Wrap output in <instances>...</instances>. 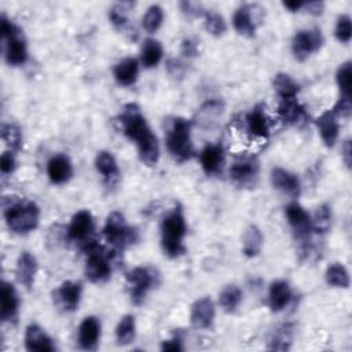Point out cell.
<instances>
[{
	"instance_id": "cell-50",
	"label": "cell",
	"mask_w": 352,
	"mask_h": 352,
	"mask_svg": "<svg viewBox=\"0 0 352 352\" xmlns=\"http://www.w3.org/2000/svg\"><path fill=\"white\" fill-rule=\"evenodd\" d=\"M342 153V161L346 165V168H351V160H352V147H351V140H345L341 148Z\"/></svg>"
},
{
	"instance_id": "cell-34",
	"label": "cell",
	"mask_w": 352,
	"mask_h": 352,
	"mask_svg": "<svg viewBox=\"0 0 352 352\" xmlns=\"http://www.w3.org/2000/svg\"><path fill=\"white\" fill-rule=\"evenodd\" d=\"M274 89L280 99L297 98L300 92L298 82L286 73H278L274 77Z\"/></svg>"
},
{
	"instance_id": "cell-16",
	"label": "cell",
	"mask_w": 352,
	"mask_h": 352,
	"mask_svg": "<svg viewBox=\"0 0 352 352\" xmlns=\"http://www.w3.org/2000/svg\"><path fill=\"white\" fill-rule=\"evenodd\" d=\"M100 320L96 316H85L81 320L77 331V341L80 348L85 351L96 349L100 338Z\"/></svg>"
},
{
	"instance_id": "cell-37",
	"label": "cell",
	"mask_w": 352,
	"mask_h": 352,
	"mask_svg": "<svg viewBox=\"0 0 352 352\" xmlns=\"http://www.w3.org/2000/svg\"><path fill=\"white\" fill-rule=\"evenodd\" d=\"M311 223L312 231L318 234H326L331 227V208L326 204L319 205L311 217Z\"/></svg>"
},
{
	"instance_id": "cell-3",
	"label": "cell",
	"mask_w": 352,
	"mask_h": 352,
	"mask_svg": "<svg viewBox=\"0 0 352 352\" xmlns=\"http://www.w3.org/2000/svg\"><path fill=\"white\" fill-rule=\"evenodd\" d=\"M161 248L169 258H177L186 252L184 236L187 232L186 217L179 205L172 208L161 221Z\"/></svg>"
},
{
	"instance_id": "cell-51",
	"label": "cell",
	"mask_w": 352,
	"mask_h": 352,
	"mask_svg": "<svg viewBox=\"0 0 352 352\" xmlns=\"http://www.w3.org/2000/svg\"><path fill=\"white\" fill-rule=\"evenodd\" d=\"M283 7L287 8L290 12H297L301 8H304V1H300V0L298 1L297 0H294V1H285Z\"/></svg>"
},
{
	"instance_id": "cell-20",
	"label": "cell",
	"mask_w": 352,
	"mask_h": 352,
	"mask_svg": "<svg viewBox=\"0 0 352 352\" xmlns=\"http://www.w3.org/2000/svg\"><path fill=\"white\" fill-rule=\"evenodd\" d=\"M0 300H1V319L6 323H12L18 318L19 312V297L16 289L11 282L3 280L0 289Z\"/></svg>"
},
{
	"instance_id": "cell-18",
	"label": "cell",
	"mask_w": 352,
	"mask_h": 352,
	"mask_svg": "<svg viewBox=\"0 0 352 352\" xmlns=\"http://www.w3.org/2000/svg\"><path fill=\"white\" fill-rule=\"evenodd\" d=\"M47 176L52 184H65L73 176V165L67 155L55 154L47 162Z\"/></svg>"
},
{
	"instance_id": "cell-39",
	"label": "cell",
	"mask_w": 352,
	"mask_h": 352,
	"mask_svg": "<svg viewBox=\"0 0 352 352\" xmlns=\"http://www.w3.org/2000/svg\"><path fill=\"white\" fill-rule=\"evenodd\" d=\"M1 139L12 153H18L22 147V132L15 124H3Z\"/></svg>"
},
{
	"instance_id": "cell-14",
	"label": "cell",
	"mask_w": 352,
	"mask_h": 352,
	"mask_svg": "<svg viewBox=\"0 0 352 352\" xmlns=\"http://www.w3.org/2000/svg\"><path fill=\"white\" fill-rule=\"evenodd\" d=\"M271 184L278 191L283 192L290 198H298L301 194V183L297 175L283 169V168H272L271 170Z\"/></svg>"
},
{
	"instance_id": "cell-33",
	"label": "cell",
	"mask_w": 352,
	"mask_h": 352,
	"mask_svg": "<svg viewBox=\"0 0 352 352\" xmlns=\"http://www.w3.org/2000/svg\"><path fill=\"white\" fill-rule=\"evenodd\" d=\"M242 301V290L236 285H226L219 293V305L227 314H234Z\"/></svg>"
},
{
	"instance_id": "cell-25",
	"label": "cell",
	"mask_w": 352,
	"mask_h": 352,
	"mask_svg": "<svg viewBox=\"0 0 352 352\" xmlns=\"http://www.w3.org/2000/svg\"><path fill=\"white\" fill-rule=\"evenodd\" d=\"M254 6L242 4L238 7L232 15V26L235 32L245 37H253L256 33V21H254Z\"/></svg>"
},
{
	"instance_id": "cell-27",
	"label": "cell",
	"mask_w": 352,
	"mask_h": 352,
	"mask_svg": "<svg viewBox=\"0 0 352 352\" xmlns=\"http://www.w3.org/2000/svg\"><path fill=\"white\" fill-rule=\"evenodd\" d=\"M113 76L118 85H133L139 76V62L135 58H125L120 60L113 67Z\"/></svg>"
},
{
	"instance_id": "cell-11",
	"label": "cell",
	"mask_w": 352,
	"mask_h": 352,
	"mask_svg": "<svg viewBox=\"0 0 352 352\" xmlns=\"http://www.w3.org/2000/svg\"><path fill=\"white\" fill-rule=\"evenodd\" d=\"M285 216L296 241H298L301 245H305L309 241L312 232L309 213L298 202H290L285 208Z\"/></svg>"
},
{
	"instance_id": "cell-6",
	"label": "cell",
	"mask_w": 352,
	"mask_h": 352,
	"mask_svg": "<svg viewBox=\"0 0 352 352\" xmlns=\"http://www.w3.org/2000/svg\"><path fill=\"white\" fill-rule=\"evenodd\" d=\"M166 148L169 154L177 161H188L194 155V147L191 140V121L176 117L173 118L165 139Z\"/></svg>"
},
{
	"instance_id": "cell-45",
	"label": "cell",
	"mask_w": 352,
	"mask_h": 352,
	"mask_svg": "<svg viewBox=\"0 0 352 352\" xmlns=\"http://www.w3.org/2000/svg\"><path fill=\"white\" fill-rule=\"evenodd\" d=\"M16 168V160L15 154L12 151H4L0 157V170L3 175H10Z\"/></svg>"
},
{
	"instance_id": "cell-21",
	"label": "cell",
	"mask_w": 352,
	"mask_h": 352,
	"mask_svg": "<svg viewBox=\"0 0 352 352\" xmlns=\"http://www.w3.org/2000/svg\"><path fill=\"white\" fill-rule=\"evenodd\" d=\"M276 113L285 125H300L307 120L305 107L298 102L297 98L280 99Z\"/></svg>"
},
{
	"instance_id": "cell-1",
	"label": "cell",
	"mask_w": 352,
	"mask_h": 352,
	"mask_svg": "<svg viewBox=\"0 0 352 352\" xmlns=\"http://www.w3.org/2000/svg\"><path fill=\"white\" fill-rule=\"evenodd\" d=\"M118 122L122 133L136 143L140 160L148 166L155 165L160 158L158 139L142 114L140 107L136 103L125 104L118 117Z\"/></svg>"
},
{
	"instance_id": "cell-31",
	"label": "cell",
	"mask_w": 352,
	"mask_h": 352,
	"mask_svg": "<svg viewBox=\"0 0 352 352\" xmlns=\"http://www.w3.org/2000/svg\"><path fill=\"white\" fill-rule=\"evenodd\" d=\"M261 248H263V234L257 226L250 224L245 230L242 236V253L246 257L253 258L260 254Z\"/></svg>"
},
{
	"instance_id": "cell-36",
	"label": "cell",
	"mask_w": 352,
	"mask_h": 352,
	"mask_svg": "<svg viewBox=\"0 0 352 352\" xmlns=\"http://www.w3.org/2000/svg\"><path fill=\"white\" fill-rule=\"evenodd\" d=\"M327 285L333 287L348 289L349 287V274L341 263H331L324 272Z\"/></svg>"
},
{
	"instance_id": "cell-44",
	"label": "cell",
	"mask_w": 352,
	"mask_h": 352,
	"mask_svg": "<svg viewBox=\"0 0 352 352\" xmlns=\"http://www.w3.org/2000/svg\"><path fill=\"white\" fill-rule=\"evenodd\" d=\"M331 111L336 114V117L341 118H349L352 113V104H351V96H340L337 103L333 106Z\"/></svg>"
},
{
	"instance_id": "cell-49",
	"label": "cell",
	"mask_w": 352,
	"mask_h": 352,
	"mask_svg": "<svg viewBox=\"0 0 352 352\" xmlns=\"http://www.w3.org/2000/svg\"><path fill=\"white\" fill-rule=\"evenodd\" d=\"M304 8H307V12L312 15H320L324 10V3L323 1H308L304 3Z\"/></svg>"
},
{
	"instance_id": "cell-10",
	"label": "cell",
	"mask_w": 352,
	"mask_h": 352,
	"mask_svg": "<svg viewBox=\"0 0 352 352\" xmlns=\"http://www.w3.org/2000/svg\"><path fill=\"white\" fill-rule=\"evenodd\" d=\"M324 43L320 29H302L296 32L292 40V51L297 60H305L312 54L318 52Z\"/></svg>"
},
{
	"instance_id": "cell-5",
	"label": "cell",
	"mask_w": 352,
	"mask_h": 352,
	"mask_svg": "<svg viewBox=\"0 0 352 352\" xmlns=\"http://www.w3.org/2000/svg\"><path fill=\"white\" fill-rule=\"evenodd\" d=\"M102 234L107 245L111 248V253H120L126 246L139 241L138 230L131 227L120 212H111L107 216Z\"/></svg>"
},
{
	"instance_id": "cell-22",
	"label": "cell",
	"mask_w": 352,
	"mask_h": 352,
	"mask_svg": "<svg viewBox=\"0 0 352 352\" xmlns=\"http://www.w3.org/2000/svg\"><path fill=\"white\" fill-rule=\"evenodd\" d=\"M202 170L208 176L219 175L224 165V148L221 144H206L199 153Z\"/></svg>"
},
{
	"instance_id": "cell-40",
	"label": "cell",
	"mask_w": 352,
	"mask_h": 352,
	"mask_svg": "<svg viewBox=\"0 0 352 352\" xmlns=\"http://www.w3.org/2000/svg\"><path fill=\"white\" fill-rule=\"evenodd\" d=\"M204 21H205V29L208 30V33H210L214 37H220L227 32L226 19L223 18L221 14L216 11L206 10L204 14Z\"/></svg>"
},
{
	"instance_id": "cell-32",
	"label": "cell",
	"mask_w": 352,
	"mask_h": 352,
	"mask_svg": "<svg viewBox=\"0 0 352 352\" xmlns=\"http://www.w3.org/2000/svg\"><path fill=\"white\" fill-rule=\"evenodd\" d=\"M293 324L292 323H283L279 327H276L270 337L268 341V349L272 351H287L293 341Z\"/></svg>"
},
{
	"instance_id": "cell-19",
	"label": "cell",
	"mask_w": 352,
	"mask_h": 352,
	"mask_svg": "<svg viewBox=\"0 0 352 352\" xmlns=\"http://www.w3.org/2000/svg\"><path fill=\"white\" fill-rule=\"evenodd\" d=\"M37 258L34 257V254H32L28 250L21 252V254L16 258V267H15V275L18 282L25 286L28 290L32 289V286L34 285V279H36V274H37Z\"/></svg>"
},
{
	"instance_id": "cell-24",
	"label": "cell",
	"mask_w": 352,
	"mask_h": 352,
	"mask_svg": "<svg viewBox=\"0 0 352 352\" xmlns=\"http://www.w3.org/2000/svg\"><path fill=\"white\" fill-rule=\"evenodd\" d=\"M293 300V292L286 280L278 279L270 285L268 305L272 312L283 311Z\"/></svg>"
},
{
	"instance_id": "cell-35",
	"label": "cell",
	"mask_w": 352,
	"mask_h": 352,
	"mask_svg": "<svg viewBox=\"0 0 352 352\" xmlns=\"http://www.w3.org/2000/svg\"><path fill=\"white\" fill-rule=\"evenodd\" d=\"M136 323L135 316L131 314L124 315L116 327V340L118 345H128L135 340Z\"/></svg>"
},
{
	"instance_id": "cell-7",
	"label": "cell",
	"mask_w": 352,
	"mask_h": 352,
	"mask_svg": "<svg viewBox=\"0 0 352 352\" xmlns=\"http://www.w3.org/2000/svg\"><path fill=\"white\" fill-rule=\"evenodd\" d=\"M85 253L84 274L87 279L92 283H103L111 275V260L110 253L104 252L102 246L94 239L82 248Z\"/></svg>"
},
{
	"instance_id": "cell-48",
	"label": "cell",
	"mask_w": 352,
	"mask_h": 352,
	"mask_svg": "<svg viewBox=\"0 0 352 352\" xmlns=\"http://www.w3.org/2000/svg\"><path fill=\"white\" fill-rule=\"evenodd\" d=\"M180 7L183 8V11L188 15H194V16H204L206 10H202L201 6L195 4V3H190V1H182Z\"/></svg>"
},
{
	"instance_id": "cell-43",
	"label": "cell",
	"mask_w": 352,
	"mask_h": 352,
	"mask_svg": "<svg viewBox=\"0 0 352 352\" xmlns=\"http://www.w3.org/2000/svg\"><path fill=\"white\" fill-rule=\"evenodd\" d=\"M126 3L116 4L109 10V19L113 26L124 29L128 25V8Z\"/></svg>"
},
{
	"instance_id": "cell-47",
	"label": "cell",
	"mask_w": 352,
	"mask_h": 352,
	"mask_svg": "<svg viewBox=\"0 0 352 352\" xmlns=\"http://www.w3.org/2000/svg\"><path fill=\"white\" fill-rule=\"evenodd\" d=\"M161 349L162 351H183V338L179 334H175L169 340L162 341Z\"/></svg>"
},
{
	"instance_id": "cell-42",
	"label": "cell",
	"mask_w": 352,
	"mask_h": 352,
	"mask_svg": "<svg viewBox=\"0 0 352 352\" xmlns=\"http://www.w3.org/2000/svg\"><path fill=\"white\" fill-rule=\"evenodd\" d=\"M334 36L340 43H349L351 36H352V25H351V18L346 14H342L337 18L336 28H334Z\"/></svg>"
},
{
	"instance_id": "cell-29",
	"label": "cell",
	"mask_w": 352,
	"mask_h": 352,
	"mask_svg": "<svg viewBox=\"0 0 352 352\" xmlns=\"http://www.w3.org/2000/svg\"><path fill=\"white\" fill-rule=\"evenodd\" d=\"M164 56L162 44L155 38H146L140 48V63L144 69H153L158 66Z\"/></svg>"
},
{
	"instance_id": "cell-26",
	"label": "cell",
	"mask_w": 352,
	"mask_h": 352,
	"mask_svg": "<svg viewBox=\"0 0 352 352\" xmlns=\"http://www.w3.org/2000/svg\"><path fill=\"white\" fill-rule=\"evenodd\" d=\"M245 125L249 135L257 139H265L270 135V122L263 106H254L245 117Z\"/></svg>"
},
{
	"instance_id": "cell-38",
	"label": "cell",
	"mask_w": 352,
	"mask_h": 352,
	"mask_svg": "<svg viewBox=\"0 0 352 352\" xmlns=\"http://www.w3.org/2000/svg\"><path fill=\"white\" fill-rule=\"evenodd\" d=\"M164 21V11L158 4H153L150 6L143 18H142V26L147 33H155Z\"/></svg>"
},
{
	"instance_id": "cell-9",
	"label": "cell",
	"mask_w": 352,
	"mask_h": 352,
	"mask_svg": "<svg viewBox=\"0 0 352 352\" xmlns=\"http://www.w3.org/2000/svg\"><path fill=\"white\" fill-rule=\"evenodd\" d=\"M260 173V161L254 154L239 153L234 157L228 175L234 184L239 187H253Z\"/></svg>"
},
{
	"instance_id": "cell-4",
	"label": "cell",
	"mask_w": 352,
	"mask_h": 352,
	"mask_svg": "<svg viewBox=\"0 0 352 352\" xmlns=\"http://www.w3.org/2000/svg\"><path fill=\"white\" fill-rule=\"evenodd\" d=\"M0 33L3 38V56L10 66H22L29 58L23 32L4 14L0 19Z\"/></svg>"
},
{
	"instance_id": "cell-30",
	"label": "cell",
	"mask_w": 352,
	"mask_h": 352,
	"mask_svg": "<svg viewBox=\"0 0 352 352\" xmlns=\"http://www.w3.org/2000/svg\"><path fill=\"white\" fill-rule=\"evenodd\" d=\"M223 110L224 103L220 99H210L198 109L195 121L199 126H210L223 114Z\"/></svg>"
},
{
	"instance_id": "cell-13",
	"label": "cell",
	"mask_w": 352,
	"mask_h": 352,
	"mask_svg": "<svg viewBox=\"0 0 352 352\" xmlns=\"http://www.w3.org/2000/svg\"><path fill=\"white\" fill-rule=\"evenodd\" d=\"M214 315L216 308L213 300L209 296H204L192 302L190 309V323L199 330L210 329L214 322Z\"/></svg>"
},
{
	"instance_id": "cell-41",
	"label": "cell",
	"mask_w": 352,
	"mask_h": 352,
	"mask_svg": "<svg viewBox=\"0 0 352 352\" xmlns=\"http://www.w3.org/2000/svg\"><path fill=\"white\" fill-rule=\"evenodd\" d=\"M351 60H346L336 72V82L341 96H351Z\"/></svg>"
},
{
	"instance_id": "cell-2",
	"label": "cell",
	"mask_w": 352,
	"mask_h": 352,
	"mask_svg": "<svg viewBox=\"0 0 352 352\" xmlns=\"http://www.w3.org/2000/svg\"><path fill=\"white\" fill-rule=\"evenodd\" d=\"M3 216L7 227L16 235L34 231L40 221V209L36 202L15 195L3 197Z\"/></svg>"
},
{
	"instance_id": "cell-17",
	"label": "cell",
	"mask_w": 352,
	"mask_h": 352,
	"mask_svg": "<svg viewBox=\"0 0 352 352\" xmlns=\"http://www.w3.org/2000/svg\"><path fill=\"white\" fill-rule=\"evenodd\" d=\"M25 348L30 352H52L56 349L54 340L37 323H30L25 329Z\"/></svg>"
},
{
	"instance_id": "cell-15",
	"label": "cell",
	"mask_w": 352,
	"mask_h": 352,
	"mask_svg": "<svg viewBox=\"0 0 352 352\" xmlns=\"http://www.w3.org/2000/svg\"><path fill=\"white\" fill-rule=\"evenodd\" d=\"M82 287L80 282L76 280H65L55 292V298L58 305L65 312H74L81 301Z\"/></svg>"
},
{
	"instance_id": "cell-8",
	"label": "cell",
	"mask_w": 352,
	"mask_h": 352,
	"mask_svg": "<svg viewBox=\"0 0 352 352\" xmlns=\"http://www.w3.org/2000/svg\"><path fill=\"white\" fill-rule=\"evenodd\" d=\"M125 279L131 301L135 305H140L143 304L147 293L158 285L160 275L153 267L139 265L126 272Z\"/></svg>"
},
{
	"instance_id": "cell-28",
	"label": "cell",
	"mask_w": 352,
	"mask_h": 352,
	"mask_svg": "<svg viewBox=\"0 0 352 352\" xmlns=\"http://www.w3.org/2000/svg\"><path fill=\"white\" fill-rule=\"evenodd\" d=\"M95 168L98 170V173L102 175V177L107 182V183H114L118 180V165L117 161L114 158V155L110 151L102 150L96 154L95 157Z\"/></svg>"
},
{
	"instance_id": "cell-23",
	"label": "cell",
	"mask_w": 352,
	"mask_h": 352,
	"mask_svg": "<svg viewBox=\"0 0 352 352\" xmlns=\"http://www.w3.org/2000/svg\"><path fill=\"white\" fill-rule=\"evenodd\" d=\"M338 117H336V114L331 110H326L323 111L316 120V128L319 131L320 139L324 143L326 147H334V144L337 143L338 139V132H340V125L337 121Z\"/></svg>"
},
{
	"instance_id": "cell-46",
	"label": "cell",
	"mask_w": 352,
	"mask_h": 352,
	"mask_svg": "<svg viewBox=\"0 0 352 352\" xmlns=\"http://www.w3.org/2000/svg\"><path fill=\"white\" fill-rule=\"evenodd\" d=\"M198 47H199V43H198L197 40L188 37V38H184V40L182 41L180 51H182V54H183L186 58H194V56H197L198 52H199Z\"/></svg>"
},
{
	"instance_id": "cell-12",
	"label": "cell",
	"mask_w": 352,
	"mask_h": 352,
	"mask_svg": "<svg viewBox=\"0 0 352 352\" xmlns=\"http://www.w3.org/2000/svg\"><path fill=\"white\" fill-rule=\"evenodd\" d=\"M94 232V217L89 210L81 209L76 212L67 227V236L70 241L84 248L88 242H91Z\"/></svg>"
}]
</instances>
